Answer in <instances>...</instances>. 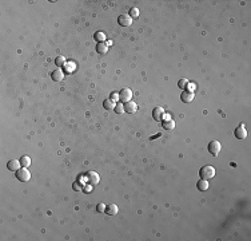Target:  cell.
Segmentation results:
<instances>
[{
    "label": "cell",
    "mask_w": 251,
    "mask_h": 241,
    "mask_svg": "<svg viewBox=\"0 0 251 241\" xmlns=\"http://www.w3.org/2000/svg\"><path fill=\"white\" fill-rule=\"evenodd\" d=\"M199 176H200V178H203V180H210V178H212L215 176V169L212 166H210V165L203 166L199 170Z\"/></svg>",
    "instance_id": "obj_1"
},
{
    "label": "cell",
    "mask_w": 251,
    "mask_h": 241,
    "mask_svg": "<svg viewBox=\"0 0 251 241\" xmlns=\"http://www.w3.org/2000/svg\"><path fill=\"white\" fill-rule=\"evenodd\" d=\"M16 178L21 182H27V181H30V178H31V173L28 172L27 168H21L16 172Z\"/></svg>",
    "instance_id": "obj_2"
},
{
    "label": "cell",
    "mask_w": 251,
    "mask_h": 241,
    "mask_svg": "<svg viewBox=\"0 0 251 241\" xmlns=\"http://www.w3.org/2000/svg\"><path fill=\"white\" fill-rule=\"evenodd\" d=\"M222 150V145L219 141H211L208 144V151L211 153V155H214V157H217V155L221 153Z\"/></svg>",
    "instance_id": "obj_3"
},
{
    "label": "cell",
    "mask_w": 251,
    "mask_h": 241,
    "mask_svg": "<svg viewBox=\"0 0 251 241\" xmlns=\"http://www.w3.org/2000/svg\"><path fill=\"white\" fill-rule=\"evenodd\" d=\"M118 24L122 27H130L132 24V17L128 15V13H123L118 17Z\"/></svg>",
    "instance_id": "obj_4"
},
{
    "label": "cell",
    "mask_w": 251,
    "mask_h": 241,
    "mask_svg": "<svg viewBox=\"0 0 251 241\" xmlns=\"http://www.w3.org/2000/svg\"><path fill=\"white\" fill-rule=\"evenodd\" d=\"M131 99H132V91L130 90V88H123V90L119 92V101L127 103V102H130Z\"/></svg>",
    "instance_id": "obj_5"
},
{
    "label": "cell",
    "mask_w": 251,
    "mask_h": 241,
    "mask_svg": "<svg viewBox=\"0 0 251 241\" xmlns=\"http://www.w3.org/2000/svg\"><path fill=\"white\" fill-rule=\"evenodd\" d=\"M235 137L238 139H246L247 138V130H246L244 125H240L239 127L235 129Z\"/></svg>",
    "instance_id": "obj_6"
},
{
    "label": "cell",
    "mask_w": 251,
    "mask_h": 241,
    "mask_svg": "<svg viewBox=\"0 0 251 241\" xmlns=\"http://www.w3.org/2000/svg\"><path fill=\"white\" fill-rule=\"evenodd\" d=\"M87 180H88V182L91 185H98L99 184V181H100V177H99V174L98 173H95V172H89V173H87Z\"/></svg>",
    "instance_id": "obj_7"
},
{
    "label": "cell",
    "mask_w": 251,
    "mask_h": 241,
    "mask_svg": "<svg viewBox=\"0 0 251 241\" xmlns=\"http://www.w3.org/2000/svg\"><path fill=\"white\" fill-rule=\"evenodd\" d=\"M51 78L55 80V82H60V80L64 79V73H63L62 69H56L51 73Z\"/></svg>",
    "instance_id": "obj_8"
},
{
    "label": "cell",
    "mask_w": 251,
    "mask_h": 241,
    "mask_svg": "<svg viewBox=\"0 0 251 241\" xmlns=\"http://www.w3.org/2000/svg\"><path fill=\"white\" fill-rule=\"evenodd\" d=\"M162 126H163V129L164 130H174L175 129V120H174L172 118H167V119H164L163 122H162Z\"/></svg>",
    "instance_id": "obj_9"
},
{
    "label": "cell",
    "mask_w": 251,
    "mask_h": 241,
    "mask_svg": "<svg viewBox=\"0 0 251 241\" xmlns=\"http://www.w3.org/2000/svg\"><path fill=\"white\" fill-rule=\"evenodd\" d=\"M20 166H21V163H20V161H17V159H12L7 163L8 170H11V172H17L20 169Z\"/></svg>",
    "instance_id": "obj_10"
},
{
    "label": "cell",
    "mask_w": 251,
    "mask_h": 241,
    "mask_svg": "<svg viewBox=\"0 0 251 241\" xmlns=\"http://www.w3.org/2000/svg\"><path fill=\"white\" fill-rule=\"evenodd\" d=\"M152 117H154L155 120H162L164 117V110L162 107H155L154 111H152Z\"/></svg>",
    "instance_id": "obj_11"
},
{
    "label": "cell",
    "mask_w": 251,
    "mask_h": 241,
    "mask_svg": "<svg viewBox=\"0 0 251 241\" xmlns=\"http://www.w3.org/2000/svg\"><path fill=\"white\" fill-rule=\"evenodd\" d=\"M180 99L182 102H185V103H190V102H192V99H194V92H190V91H183L180 94Z\"/></svg>",
    "instance_id": "obj_12"
},
{
    "label": "cell",
    "mask_w": 251,
    "mask_h": 241,
    "mask_svg": "<svg viewBox=\"0 0 251 241\" xmlns=\"http://www.w3.org/2000/svg\"><path fill=\"white\" fill-rule=\"evenodd\" d=\"M136 109H138V106H136L135 102H132V101H130V102H127V103L124 105V111L126 113H128V114H134L136 111Z\"/></svg>",
    "instance_id": "obj_13"
},
{
    "label": "cell",
    "mask_w": 251,
    "mask_h": 241,
    "mask_svg": "<svg viewBox=\"0 0 251 241\" xmlns=\"http://www.w3.org/2000/svg\"><path fill=\"white\" fill-rule=\"evenodd\" d=\"M118 205L115 204H111V205H107L106 206V213L108 214V216H116L118 214Z\"/></svg>",
    "instance_id": "obj_14"
},
{
    "label": "cell",
    "mask_w": 251,
    "mask_h": 241,
    "mask_svg": "<svg viewBox=\"0 0 251 241\" xmlns=\"http://www.w3.org/2000/svg\"><path fill=\"white\" fill-rule=\"evenodd\" d=\"M108 51V46H107V43H98L96 46V52L100 54V55H104Z\"/></svg>",
    "instance_id": "obj_15"
},
{
    "label": "cell",
    "mask_w": 251,
    "mask_h": 241,
    "mask_svg": "<svg viewBox=\"0 0 251 241\" xmlns=\"http://www.w3.org/2000/svg\"><path fill=\"white\" fill-rule=\"evenodd\" d=\"M196 187H198L199 190H202V191H206L208 189V182H207V180H199L198 181V184H196Z\"/></svg>",
    "instance_id": "obj_16"
},
{
    "label": "cell",
    "mask_w": 251,
    "mask_h": 241,
    "mask_svg": "<svg viewBox=\"0 0 251 241\" xmlns=\"http://www.w3.org/2000/svg\"><path fill=\"white\" fill-rule=\"evenodd\" d=\"M103 106H104V109H106V110H115L116 103H115V102L110 98V99H106L104 102H103Z\"/></svg>",
    "instance_id": "obj_17"
},
{
    "label": "cell",
    "mask_w": 251,
    "mask_h": 241,
    "mask_svg": "<svg viewBox=\"0 0 251 241\" xmlns=\"http://www.w3.org/2000/svg\"><path fill=\"white\" fill-rule=\"evenodd\" d=\"M94 38H95V40L96 42H99V43H104L106 42V35H104V32H102V31H98Z\"/></svg>",
    "instance_id": "obj_18"
},
{
    "label": "cell",
    "mask_w": 251,
    "mask_h": 241,
    "mask_svg": "<svg viewBox=\"0 0 251 241\" xmlns=\"http://www.w3.org/2000/svg\"><path fill=\"white\" fill-rule=\"evenodd\" d=\"M20 163L23 168H28L31 165V158L28 157V155H23V157L20 158Z\"/></svg>",
    "instance_id": "obj_19"
},
{
    "label": "cell",
    "mask_w": 251,
    "mask_h": 241,
    "mask_svg": "<svg viewBox=\"0 0 251 241\" xmlns=\"http://www.w3.org/2000/svg\"><path fill=\"white\" fill-rule=\"evenodd\" d=\"M55 64H56L57 67H64V66H66V58H64V56H56Z\"/></svg>",
    "instance_id": "obj_20"
},
{
    "label": "cell",
    "mask_w": 251,
    "mask_h": 241,
    "mask_svg": "<svg viewBox=\"0 0 251 241\" xmlns=\"http://www.w3.org/2000/svg\"><path fill=\"white\" fill-rule=\"evenodd\" d=\"M128 15L131 16V17H138L139 16V10L136 7H132L131 10H130V12H128Z\"/></svg>",
    "instance_id": "obj_21"
},
{
    "label": "cell",
    "mask_w": 251,
    "mask_h": 241,
    "mask_svg": "<svg viewBox=\"0 0 251 241\" xmlns=\"http://www.w3.org/2000/svg\"><path fill=\"white\" fill-rule=\"evenodd\" d=\"M115 113L123 114V113H124V106H123L122 103H116V106H115Z\"/></svg>",
    "instance_id": "obj_22"
},
{
    "label": "cell",
    "mask_w": 251,
    "mask_h": 241,
    "mask_svg": "<svg viewBox=\"0 0 251 241\" xmlns=\"http://www.w3.org/2000/svg\"><path fill=\"white\" fill-rule=\"evenodd\" d=\"M187 84H188V80H187V79H185V78L180 79V80H179V82H178V86H179V88H186V87H187Z\"/></svg>",
    "instance_id": "obj_23"
},
{
    "label": "cell",
    "mask_w": 251,
    "mask_h": 241,
    "mask_svg": "<svg viewBox=\"0 0 251 241\" xmlns=\"http://www.w3.org/2000/svg\"><path fill=\"white\" fill-rule=\"evenodd\" d=\"M106 206H107V205H104V204H98L96 205V210L98 212H99V213H104L106 212Z\"/></svg>",
    "instance_id": "obj_24"
},
{
    "label": "cell",
    "mask_w": 251,
    "mask_h": 241,
    "mask_svg": "<svg viewBox=\"0 0 251 241\" xmlns=\"http://www.w3.org/2000/svg\"><path fill=\"white\" fill-rule=\"evenodd\" d=\"M66 69H67V71H74L75 70V64L74 63H66Z\"/></svg>",
    "instance_id": "obj_25"
},
{
    "label": "cell",
    "mask_w": 251,
    "mask_h": 241,
    "mask_svg": "<svg viewBox=\"0 0 251 241\" xmlns=\"http://www.w3.org/2000/svg\"><path fill=\"white\" fill-rule=\"evenodd\" d=\"M111 99L114 102H118L119 101V94L118 92H111Z\"/></svg>",
    "instance_id": "obj_26"
},
{
    "label": "cell",
    "mask_w": 251,
    "mask_h": 241,
    "mask_svg": "<svg viewBox=\"0 0 251 241\" xmlns=\"http://www.w3.org/2000/svg\"><path fill=\"white\" fill-rule=\"evenodd\" d=\"M83 187H84V186H80L79 182H75V184H74V190H76V191L83 190Z\"/></svg>",
    "instance_id": "obj_27"
},
{
    "label": "cell",
    "mask_w": 251,
    "mask_h": 241,
    "mask_svg": "<svg viewBox=\"0 0 251 241\" xmlns=\"http://www.w3.org/2000/svg\"><path fill=\"white\" fill-rule=\"evenodd\" d=\"M187 91H190V92H194V90H195V86H194V84H192V83H190V82H188V84H187Z\"/></svg>",
    "instance_id": "obj_28"
},
{
    "label": "cell",
    "mask_w": 251,
    "mask_h": 241,
    "mask_svg": "<svg viewBox=\"0 0 251 241\" xmlns=\"http://www.w3.org/2000/svg\"><path fill=\"white\" fill-rule=\"evenodd\" d=\"M92 186H94V185H91V184H89V185H87L86 187H83V190H84V191H87V193H88V191H91Z\"/></svg>",
    "instance_id": "obj_29"
}]
</instances>
